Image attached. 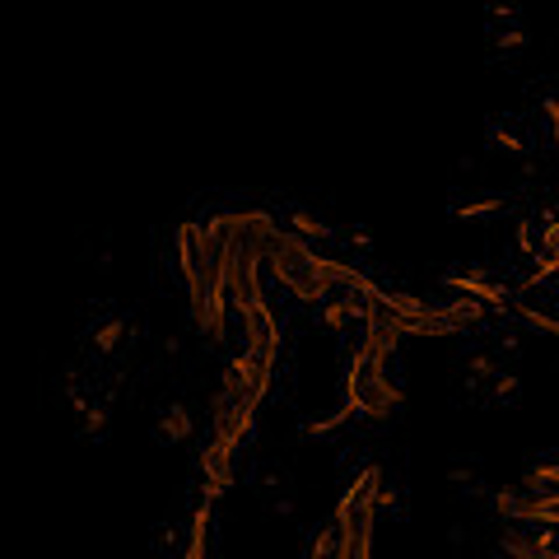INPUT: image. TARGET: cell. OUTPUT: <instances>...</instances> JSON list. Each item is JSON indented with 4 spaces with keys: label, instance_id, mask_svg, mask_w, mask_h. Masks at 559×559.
<instances>
[{
    "label": "cell",
    "instance_id": "29",
    "mask_svg": "<svg viewBox=\"0 0 559 559\" xmlns=\"http://www.w3.org/2000/svg\"><path fill=\"white\" fill-rule=\"evenodd\" d=\"M448 480H452V485H462V490L471 494V471H466V466H452V471H448Z\"/></svg>",
    "mask_w": 559,
    "mask_h": 559
},
{
    "label": "cell",
    "instance_id": "2",
    "mask_svg": "<svg viewBox=\"0 0 559 559\" xmlns=\"http://www.w3.org/2000/svg\"><path fill=\"white\" fill-rule=\"evenodd\" d=\"M345 406L364 420H396L406 406V392L396 382V364H373L369 355L350 350L345 364Z\"/></svg>",
    "mask_w": 559,
    "mask_h": 559
},
{
    "label": "cell",
    "instance_id": "1",
    "mask_svg": "<svg viewBox=\"0 0 559 559\" xmlns=\"http://www.w3.org/2000/svg\"><path fill=\"white\" fill-rule=\"evenodd\" d=\"M378 490H382V466L369 462L359 471L345 494L336 499V513L331 522L341 527V555L336 559H373V546H378Z\"/></svg>",
    "mask_w": 559,
    "mask_h": 559
},
{
    "label": "cell",
    "instance_id": "31",
    "mask_svg": "<svg viewBox=\"0 0 559 559\" xmlns=\"http://www.w3.org/2000/svg\"><path fill=\"white\" fill-rule=\"evenodd\" d=\"M275 513L280 518H294V499H275Z\"/></svg>",
    "mask_w": 559,
    "mask_h": 559
},
{
    "label": "cell",
    "instance_id": "13",
    "mask_svg": "<svg viewBox=\"0 0 559 559\" xmlns=\"http://www.w3.org/2000/svg\"><path fill=\"white\" fill-rule=\"evenodd\" d=\"M508 317H518L522 327L546 331V336H555V341H559V317L546 313V308H532V303H513V308H508Z\"/></svg>",
    "mask_w": 559,
    "mask_h": 559
},
{
    "label": "cell",
    "instance_id": "6",
    "mask_svg": "<svg viewBox=\"0 0 559 559\" xmlns=\"http://www.w3.org/2000/svg\"><path fill=\"white\" fill-rule=\"evenodd\" d=\"M201 476H205V485H201V494L210 499V504H219L224 494H229V485L238 480V448L233 443H224V438H205V448H201Z\"/></svg>",
    "mask_w": 559,
    "mask_h": 559
},
{
    "label": "cell",
    "instance_id": "33",
    "mask_svg": "<svg viewBox=\"0 0 559 559\" xmlns=\"http://www.w3.org/2000/svg\"><path fill=\"white\" fill-rule=\"evenodd\" d=\"M499 345H504L508 355H518V350H522V341H518V336H499Z\"/></svg>",
    "mask_w": 559,
    "mask_h": 559
},
{
    "label": "cell",
    "instance_id": "20",
    "mask_svg": "<svg viewBox=\"0 0 559 559\" xmlns=\"http://www.w3.org/2000/svg\"><path fill=\"white\" fill-rule=\"evenodd\" d=\"M490 145L494 150H504V154H527V140H522L513 126H504V122L490 126Z\"/></svg>",
    "mask_w": 559,
    "mask_h": 559
},
{
    "label": "cell",
    "instance_id": "18",
    "mask_svg": "<svg viewBox=\"0 0 559 559\" xmlns=\"http://www.w3.org/2000/svg\"><path fill=\"white\" fill-rule=\"evenodd\" d=\"M559 275V257H550V252H536V266L527 275H522V285L518 289H536V285H550Z\"/></svg>",
    "mask_w": 559,
    "mask_h": 559
},
{
    "label": "cell",
    "instance_id": "25",
    "mask_svg": "<svg viewBox=\"0 0 559 559\" xmlns=\"http://www.w3.org/2000/svg\"><path fill=\"white\" fill-rule=\"evenodd\" d=\"M541 252L559 257V219H546V229H541Z\"/></svg>",
    "mask_w": 559,
    "mask_h": 559
},
{
    "label": "cell",
    "instance_id": "24",
    "mask_svg": "<svg viewBox=\"0 0 559 559\" xmlns=\"http://www.w3.org/2000/svg\"><path fill=\"white\" fill-rule=\"evenodd\" d=\"M466 373H471V382H480V378H499V364H494L490 355H471V359H466Z\"/></svg>",
    "mask_w": 559,
    "mask_h": 559
},
{
    "label": "cell",
    "instance_id": "4",
    "mask_svg": "<svg viewBox=\"0 0 559 559\" xmlns=\"http://www.w3.org/2000/svg\"><path fill=\"white\" fill-rule=\"evenodd\" d=\"M271 382H275V369L266 364V359L247 355V350H238V355L224 364V373H219V387L247 410H261V401H266V392H271Z\"/></svg>",
    "mask_w": 559,
    "mask_h": 559
},
{
    "label": "cell",
    "instance_id": "3",
    "mask_svg": "<svg viewBox=\"0 0 559 559\" xmlns=\"http://www.w3.org/2000/svg\"><path fill=\"white\" fill-rule=\"evenodd\" d=\"M266 271L289 299L308 303V308H322L327 303V280H322V252L313 243H303L299 233H280L266 257Z\"/></svg>",
    "mask_w": 559,
    "mask_h": 559
},
{
    "label": "cell",
    "instance_id": "14",
    "mask_svg": "<svg viewBox=\"0 0 559 559\" xmlns=\"http://www.w3.org/2000/svg\"><path fill=\"white\" fill-rule=\"evenodd\" d=\"M504 210V196H471V201H457L448 205V215L452 219H490Z\"/></svg>",
    "mask_w": 559,
    "mask_h": 559
},
{
    "label": "cell",
    "instance_id": "28",
    "mask_svg": "<svg viewBox=\"0 0 559 559\" xmlns=\"http://www.w3.org/2000/svg\"><path fill=\"white\" fill-rule=\"evenodd\" d=\"M378 508H401V494H396L387 480H382V490H378Z\"/></svg>",
    "mask_w": 559,
    "mask_h": 559
},
{
    "label": "cell",
    "instance_id": "16",
    "mask_svg": "<svg viewBox=\"0 0 559 559\" xmlns=\"http://www.w3.org/2000/svg\"><path fill=\"white\" fill-rule=\"evenodd\" d=\"M317 322H322L331 336H341V331L355 327L359 317H355V308H350V303H336V299H331V303H322V308H317Z\"/></svg>",
    "mask_w": 559,
    "mask_h": 559
},
{
    "label": "cell",
    "instance_id": "17",
    "mask_svg": "<svg viewBox=\"0 0 559 559\" xmlns=\"http://www.w3.org/2000/svg\"><path fill=\"white\" fill-rule=\"evenodd\" d=\"M341 555V527L327 522V527H317V536L308 541V559H336Z\"/></svg>",
    "mask_w": 559,
    "mask_h": 559
},
{
    "label": "cell",
    "instance_id": "12",
    "mask_svg": "<svg viewBox=\"0 0 559 559\" xmlns=\"http://www.w3.org/2000/svg\"><path fill=\"white\" fill-rule=\"evenodd\" d=\"M285 219H289L285 229H289V233H299L303 243H313V238H331V233H336L331 224H322V219H317L313 210H303V205H294V210H289Z\"/></svg>",
    "mask_w": 559,
    "mask_h": 559
},
{
    "label": "cell",
    "instance_id": "19",
    "mask_svg": "<svg viewBox=\"0 0 559 559\" xmlns=\"http://www.w3.org/2000/svg\"><path fill=\"white\" fill-rule=\"evenodd\" d=\"M122 336H126V322H122V317H108V322L94 331V350H98V355H112V350L122 345Z\"/></svg>",
    "mask_w": 559,
    "mask_h": 559
},
{
    "label": "cell",
    "instance_id": "10",
    "mask_svg": "<svg viewBox=\"0 0 559 559\" xmlns=\"http://www.w3.org/2000/svg\"><path fill=\"white\" fill-rule=\"evenodd\" d=\"M345 420H355V410H350V406L341 401V406L327 410V415H308V420L299 424V438H303V443H313V438H331Z\"/></svg>",
    "mask_w": 559,
    "mask_h": 559
},
{
    "label": "cell",
    "instance_id": "11",
    "mask_svg": "<svg viewBox=\"0 0 559 559\" xmlns=\"http://www.w3.org/2000/svg\"><path fill=\"white\" fill-rule=\"evenodd\" d=\"M154 429H159V438H168V443H187V438L196 434V420H191L187 406H168Z\"/></svg>",
    "mask_w": 559,
    "mask_h": 559
},
{
    "label": "cell",
    "instance_id": "23",
    "mask_svg": "<svg viewBox=\"0 0 559 559\" xmlns=\"http://www.w3.org/2000/svg\"><path fill=\"white\" fill-rule=\"evenodd\" d=\"M80 420H84V434H89V438H103V434H108V410H103V406H89Z\"/></svg>",
    "mask_w": 559,
    "mask_h": 559
},
{
    "label": "cell",
    "instance_id": "22",
    "mask_svg": "<svg viewBox=\"0 0 559 559\" xmlns=\"http://www.w3.org/2000/svg\"><path fill=\"white\" fill-rule=\"evenodd\" d=\"M518 396H522L518 373H499V378H494V401H518Z\"/></svg>",
    "mask_w": 559,
    "mask_h": 559
},
{
    "label": "cell",
    "instance_id": "32",
    "mask_svg": "<svg viewBox=\"0 0 559 559\" xmlns=\"http://www.w3.org/2000/svg\"><path fill=\"white\" fill-rule=\"evenodd\" d=\"M494 19H518V10H513V5H494Z\"/></svg>",
    "mask_w": 559,
    "mask_h": 559
},
{
    "label": "cell",
    "instance_id": "15",
    "mask_svg": "<svg viewBox=\"0 0 559 559\" xmlns=\"http://www.w3.org/2000/svg\"><path fill=\"white\" fill-rule=\"evenodd\" d=\"M522 504H527V494H522L518 485H504V490L490 494L494 518H504V522H522Z\"/></svg>",
    "mask_w": 559,
    "mask_h": 559
},
{
    "label": "cell",
    "instance_id": "7",
    "mask_svg": "<svg viewBox=\"0 0 559 559\" xmlns=\"http://www.w3.org/2000/svg\"><path fill=\"white\" fill-rule=\"evenodd\" d=\"M210 434L233 443V448H243L247 438L257 434V410L238 406L224 387H215V392H210Z\"/></svg>",
    "mask_w": 559,
    "mask_h": 559
},
{
    "label": "cell",
    "instance_id": "26",
    "mask_svg": "<svg viewBox=\"0 0 559 559\" xmlns=\"http://www.w3.org/2000/svg\"><path fill=\"white\" fill-rule=\"evenodd\" d=\"M518 47H527V28H508V33H499V52H518Z\"/></svg>",
    "mask_w": 559,
    "mask_h": 559
},
{
    "label": "cell",
    "instance_id": "5",
    "mask_svg": "<svg viewBox=\"0 0 559 559\" xmlns=\"http://www.w3.org/2000/svg\"><path fill=\"white\" fill-rule=\"evenodd\" d=\"M243 322V350L247 355L266 359L271 369H280V355H285V327H280V317L271 313V303H252L247 313H238Z\"/></svg>",
    "mask_w": 559,
    "mask_h": 559
},
{
    "label": "cell",
    "instance_id": "27",
    "mask_svg": "<svg viewBox=\"0 0 559 559\" xmlns=\"http://www.w3.org/2000/svg\"><path fill=\"white\" fill-rule=\"evenodd\" d=\"M518 252L536 261V243H532V224H518Z\"/></svg>",
    "mask_w": 559,
    "mask_h": 559
},
{
    "label": "cell",
    "instance_id": "34",
    "mask_svg": "<svg viewBox=\"0 0 559 559\" xmlns=\"http://www.w3.org/2000/svg\"><path fill=\"white\" fill-rule=\"evenodd\" d=\"M448 546H466V527H452V532H448Z\"/></svg>",
    "mask_w": 559,
    "mask_h": 559
},
{
    "label": "cell",
    "instance_id": "30",
    "mask_svg": "<svg viewBox=\"0 0 559 559\" xmlns=\"http://www.w3.org/2000/svg\"><path fill=\"white\" fill-rule=\"evenodd\" d=\"M350 243H355V247H364V252H369V247H373V238H369V233H364V229H355V233H350Z\"/></svg>",
    "mask_w": 559,
    "mask_h": 559
},
{
    "label": "cell",
    "instance_id": "8",
    "mask_svg": "<svg viewBox=\"0 0 559 559\" xmlns=\"http://www.w3.org/2000/svg\"><path fill=\"white\" fill-rule=\"evenodd\" d=\"M443 289H448V294H457V299L485 303L490 313H504V317H508V308L518 303L504 285H494V280L480 271V266H471V271H448V275H443Z\"/></svg>",
    "mask_w": 559,
    "mask_h": 559
},
{
    "label": "cell",
    "instance_id": "21",
    "mask_svg": "<svg viewBox=\"0 0 559 559\" xmlns=\"http://www.w3.org/2000/svg\"><path fill=\"white\" fill-rule=\"evenodd\" d=\"M541 122H546V136L550 145H555V159H559V98H541Z\"/></svg>",
    "mask_w": 559,
    "mask_h": 559
},
{
    "label": "cell",
    "instance_id": "9",
    "mask_svg": "<svg viewBox=\"0 0 559 559\" xmlns=\"http://www.w3.org/2000/svg\"><path fill=\"white\" fill-rule=\"evenodd\" d=\"M522 494H532V499H559V462H536L522 471L518 480Z\"/></svg>",
    "mask_w": 559,
    "mask_h": 559
}]
</instances>
